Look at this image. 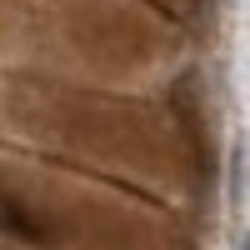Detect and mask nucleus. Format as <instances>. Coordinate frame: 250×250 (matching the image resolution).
I'll use <instances>...</instances> for the list:
<instances>
[{
	"label": "nucleus",
	"mask_w": 250,
	"mask_h": 250,
	"mask_svg": "<svg viewBox=\"0 0 250 250\" xmlns=\"http://www.w3.org/2000/svg\"><path fill=\"white\" fill-rule=\"evenodd\" d=\"M240 250H250V230H245V235H240Z\"/></svg>",
	"instance_id": "1"
}]
</instances>
